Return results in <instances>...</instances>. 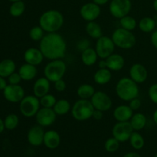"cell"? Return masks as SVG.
<instances>
[{"mask_svg":"<svg viewBox=\"0 0 157 157\" xmlns=\"http://www.w3.org/2000/svg\"><path fill=\"white\" fill-rule=\"evenodd\" d=\"M39 48L44 58L50 61L62 59L67 52V43L58 32L47 33L39 41Z\"/></svg>","mask_w":157,"mask_h":157,"instance_id":"obj_1","label":"cell"},{"mask_svg":"<svg viewBox=\"0 0 157 157\" xmlns=\"http://www.w3.org/2000/svg\"><path fill=\"white\" fill-rule=\"evenodd\" d=\"M64 21L62 14L55 9H50L43 12L38 20L39 25L47 33L58 32L64 25Z\"/></svg>","mask_w":157,"mask_h":157,"instance_id":"obj_2","label":"cell"},{"mask_svg":"<svg viewBox=\"0 0 157 157\" xmlns=\"http://www.w3.org/2000/svg\"><path fill=\"white\" fill-rule=\"evenodd\" d=\"M115 91L120 99L124 101H130L133 98H138L140 89L138 84L130 77H124L117 83Z\"/></svg>","mask_w":157,"mask_h":157,"instance_id":"obj_3","label":"cell"},{"mask_svg":"<svg viewBox=\"0 0 157 157\" xmlns=\"http://www.w3.org/2000/svg\"><path fill=\"white\" fill-rule=\"evenodd\" d=\"M111 38L116 47L121 49H131L136 44V39L133 33L123 28H118L111 35Z\"/></svg>","mask_w":157,"mask_h":157,"instance_id":"obj_4","label":"cell"},{"mask_svg":"<svg viewBox=\"0 0 157 157\" xmlns=\"http://www.w3.org/2000/svg\"><path fill=\"white\" fill-rule=\"evenodd\" d=\"M94 110L90 100L79 99L71 107V115L78 121H85L92 117Z\"/></svg>","mask_w":157,"mask_h":157,"instance_id":"obj_5","label":"cell"},{"mask_svg":"<svg viewBox=\"0 0 157 157\" xmlns=\"http://www.w3.org/2000/svg\"><path fill=\"white\" fill-rule=\"evenodd\" d=\"M67 71V64L61 59L52 60L44 68V75L51 82H55L63 77Z\"/></svg>","mask_w":157,"mask_h":157,"instance_id":"obj_6","label":"cell"},{"mask_svg":"<svg viewBox=\"0 0 157 157\" xmlns=\"http://www.w3.org/2000/svg\"><path fill=\"white\" fill-rule=\"evenodd\" d=\"M39 98L35 95H27L19 103L20 113L27 118L35 117L41 108Z\"/></svg>","mask_w":157,"mask_h":157,"instance_id":"obj_7","label":"cell"},{"mask_svg":"<svg viewBox=\"0 0 157 157\" xmlns=\"http://www.w3.org/2000/svg\"><path fill=\"white\" fill-rule=\"evenodd\" d=\"M116 45L113 43L111 37L103 35L97 39L95 44V51L98 55V58L101 59H106L110 55L114 53Z\"/></svg>","mask_w":157,"mask_h":157,"instance_id":"obj_8","label":"cell"},{"mask_svg":"<svg viewBox=\"0 0 157 157\" xmlns=\"http://www.w3.org/2000/svg\"><path fill=\"white\" fill-rule=\"evenodd\" d=\"M132 8L130 0H111L109 6L110 13L113 18L121 19L128 15Z\"/></svg>","mask_w":157,"mask_h":157,"instance_id":"obj_9","label":"cell"},{"mask_svg":"<svg viewBox=\"0 0 157 157\" xmlns=\"http://www.w3.org/2000/svg\"><path fill=\"white\" fill-rule=\"evenodd\" d=\"M133 131L134 130L129 121L117 122L112 129V134L120 143H124L130 140Z\"/></svg>","mask_w":157,"mask_h":157,"instance_id":"obj_10","label":"cell"},{"mask_svg":"<svg viewBox=\"0 0 157 157\" xmlns=\"http://www.w3.org/2000/svg\"><path fill=\"white\" fill-rule=\"evenodd\" d=\"M94 108L103 112L108 111L113 105L111 98L107 94L103 91H96L90 98Z\"/></svg>","mask_w":157,"mask_h":157,"instance_id":"obj_11","label":"cell"},{"mask_svg":"<svg viewBox=\"0 0 157 157\" xmlns=\"http://www.w3.org/2000/svg\"><path fill=\"white\" fill-rule=\"evenodd\" d=\"M3 95L7 101L10 103H20L24 98L25 90L19 84H8L3 90Z\"/></svg>","mask_w":157,"mask_h":157,"instance_id":"obj_12","label":"cell"},{"mask_svg":"<svg viewBox=\"0 0 157 157\" xmlns=\"http://www.w3.org/2000/svg\"><path fill=\"white\" fill-rule=\"evenodd\" d=\"M56 117L57 114L53 108L41 107L35 115V120L37 124L42 127H46L52 126L55 122Z\"/></svg>","mask_w":157,"mask_h":157,"instance_id":"obj_13","label":"cell"},{"mask_svg":"<svg viewBox=\"0 0 157 157\" xmlns=\"http://www.w3.org/2000/svg\"><path fill=\"white\" fill-rule=\"evenodd\" d=\"M101 12V6L97 5L94 2H87L83 5L80 9L81 17L86 21H92L98 19Z\"/></svg>","mask_w":157,"mask_h":157,"instance_id":"obj_14","label":"cell"},{"mask_svg":"<svg viewBox=\"0 0 157 157\" xmlns=\"http://www.w3.org/2000/svg\"><path fill=\"white\" fill-rule=\"evenodd\" d=\"M45 132L43 130V127L40 125L33 126L29 130L27 133V140L31 145L34 147H39L43 144L44 136Z\"/></svg>","mask_w":157,"mask_h":157,"instance_id":"obj_15","label":"cell"},{"mask_svg":"<svg viewBox=\"0 0 157 157\" xmlns=\"http://www.w3.org/2000/svg\"><path fill=\"white\" fill-rule=\"evenodd\" d=\"M130 78L136 84H142L147 80L148 71L145 66L140 63L133 64L130 68Z\"/></svg>","mask_w":157,"mask_h":157,"instance_id":"obj_16","label":"cell"},{"mask_svg":"<svg viewBox=\"0 0 157 157\" xmlns=\"http://www.w3.org/2000/svg\"><path fill=\"white\" fill-rule=\"evenodd\" d=\"M23 58H24L25 63L32 64V65H35L37 67L42 63L44 57L39 48H36L32 47L25 50Z\"/></svg>","mask_w":157,"mask_h":157,"instance_id":"obj_17","label":"cell"},{"mask_svg":"<svg viewBox=\"0 0 157 157\" xmlns=\"http://www.w3.org/2000/svg\"><path fill=\"white\" fill-rule=\"evenodd\" d=\"M51 88V81H48L45 77H41L35 81L33 85V94L37 98L41 97L49 93Z\"/></svg>","mask_w":157,"mask_h":157,"instance_id":"obj_18","label":"cell"},{"mask_svg":"<svg viewBox=\"0 0 157 157\" xmlns=\"http://www.w3.org/2000/svg\"><path fill=\"white\" fill-rule=\"evenodd\" d=\"M133 110L129 105H120L113 110V117L117 122L130 121L133 114Z\"/></svg>","mask_w":157,"mask_h":157,"instance_id":"obj_19","label":"cell"},{"mask_svg":"<svg viewBox=\"0 0 157 157\" xmlns=\"http://www.w3.org/2000/svg\"><path fill=\"white\" fill-rule=\"evenodd\" d=\"M107 68L111 71H118L124 68L125 65V59L120 54L113 53L106 58Z\"/></svg>","mask_w":157,"mask_h":157,"instance_id":"obj_20","label":"cell"},{"mask_svg":"<svg viewBox=\"0 0 157 157\" xmlns=\"http://www.w3.org/2000/svg\"><path fill=\"white\" fill-rule=\"evenodd\" d=\"M43 144L47 148L54 150L58 147L61 144V136L57 131L54 130H48L44 133Z\"/></svg>","mask_w":157,"mask_h":157,"instance_id":"obj_21","label":"cell"},{"mask_svg":"<svg viewBox=\"0 0 157 157\" xmlns=\"http://www.w3.org/2000/svg\"><path fill=\"white\" fill-rule=\"evenodd\" d=\"M18 72L23 81H29L36 78L38 75V69L36 66L25 63L19 67Z\"/></svg>","mask_w":157,"mask_h":157,"instance_id":"obj_22","label":"cell"},{"mask_svg":"<svg viewBox=\"0 0 157 157\" xmlns=\"http://www.w3.org/2000/svg\"><path fill=\"white\" fill-rule=\"evenodd\" d=\"M112 78L111 71L108 68H99L94 75V81L99 85L108 84Z\"/></svg>","mask_w":157,"mask_h":157,"instance_id":"obj_23","label":"cell"},{"mask_svg":"<svg viewBox=\"0 0 157 157\" xmlns=\"http://www.w3.org/2000/svg\"><path fill=\"white\" fill-rule=\"evenodd\" d=\"M98 55L95 49L90 47L81 52V61L87 67L94 65L98 61Z\"/></svg>","mask_w":157,"mask_h":157,"instance_id":"obj_24","label":"cell"},{"mask_svg":"<svg viewBox=\"0 0 157 157\" xmlns=\"http://www.w3.org/2000/svg\"><path fill=\"white\" fill-rule=\"evenodd\" d=\"M129 122L134 131H140L143 130L147 125V117L142 113H133Z\"/></svg>","mask_w":157,"mask_h":157,"instance_id":"obj_25","label":"cell"},{"mask_svg":"<svg viewBox=\"0 0 157 157\" xmlns=\"http://www.w3.org/2000/svg\"><path fill=\"white\" fill-rule=\"evenodd\" d=\"M16 65L13 60L4 59L0 61V76L8 78L9 75L15 71Z\"/></svg>","mask_w":157,"mask_h":157,"instance_id":"obj_26","label":"cell"},{"mask_svg":"<svg viewBox=\"0 0 157 157\" xmlns=\"http://www.w3.org/2000/svg\"><path fill=\"white\" fill-rule=\"evenodd\" d=\"M85 30L87 35L94 39H98L103 36L102 28L95 21H88L86 25Z\"/></svg>","mask_w":157,"mask_h":157,"instance_id":"obj_27","label":"cell"},{"mask_svg":"<svg viewBox=\"0 0 157 157\" xmlns=\"http://www.w3.org/2000/svg\"><path fill=\"white\" fill-rule=\"evenodd\" d=\"M140 30L145 33H150L155 31L156 27V20L151 17H144L137 23Z\"/></svg>","mask_w":157,"mask_h":157,"instance_id":"obj_28","label":"cell"},{"mask_svg":"<svg viewBox=\"0 0 157 157\" xmlns=\"http://www.w3.org/2000/svg\"><path fill=\"white\" fill-rule=\"evenodd\" d=\"M53 110L57 116H64L71 111V106L68 101L65 99H61L56 101L55 106L53 107Z\"/></svg>","mask_w":157,"mask_h":157,"instance_id":"obj_29","label":"cell"},{"mask_svg":"<svg viewBox=\"0 0 157 157\" xmlns=\"http://www.w3.org/2000/svg\"><path fill=\"white\" fill-rule=\"evenodd\" d=\"M95 92L94 87L89 84H81L77 89V94L80 99L90 100Z\"/></svg>","mask_w":157,"mask_h":157,"instance_id":"obj_30","label":"cell"},{"mask_svg":"<svg viewBox=\"0 0 157 157\" xmlns=\"http://www.w3.org/2000/svg\"><path fill=\"white\" fill-rule=\"evenodd\" d=\"M25 10V5L22 0L14 2L9 7V14L12 17L18 18L23 15Z\"/></svg>","mask_w":157,"mask_h":157,"instance_id":"obj_31","label":"cell"},{"mask_svg":"<svg viewBox=\"0 0 157 157\" xmlns=\"http://www.w3.org/2000/svg\"><path fill=\"white\" fill-rule=\"evenodd\" d=\"M120 20V24H121V28L133 32L137 26V22L136 20L133 17L130 15H126V16L121 18Z\"/></svg>","mask_w":157,"mask_h":157,"instance_id":"obj_32","label":"cell"},{"mask_svg":"<svg viewBox=\"0 0 157 157\" xmlns=\"http://www.w3.org/2000/svg\"><path fill=\"white\" fill-rule=\"evenodd\" d=\"M18 124H19V118L15 113H9L4 119V125L6 130H15Z\"/></svg>","mask_w":157,"mask_h":157,"instance_id":"obj_33","label":"cell"},{"mask_svg":"<svg viewBox=\"0 0 157 157\" xmlns=\"http://www.w3.org/2000/svg\"><path fill=\"white\" fill-rule=\"evenodd\" d=\"M129 140H130L132 147L134 148L135 150H141L145 144L144 137L140 133H138V131H133Z\"/></svg>","mask_w":157,"mask_h":157,"instance_id":"obj_34","label":"cell"},{"mask_svg":"<svg viewBox=\"0 0 157 157\" xmlns=\"http://www.w3.org/2000/svg\"><path fill=\"white\" fill-rule=\"evenodd\" d=\"M44 31L40 25H35L29 31V37L34 41H40L44 36Z\"/></svg>","mask_w":157,"mask_h":157,"instance_id":"obj_35","label":"cell"},{"mask_svg":"<svg viewBox=\"0 0 157 157\" xmlns=\"http://www.w3.org/2000/svg\"><path fill=\"white\" fill-rule=\"evenodd\" d=\"M39 100L41 107H46V108H53L57 101L55 97L53 94H51L49 93L45 94L44 96L41 97V98H39Z\"/></svg>","mask_w":157,"mask_h":157,"instance_id":"obj_36","label":"cell"},{"mask_svg":"<svg viewBox=\"0 0 157 157\" xmlns=\"http://www.w3.org/2000/svg\"><path fill=\"white\" fill-rule=\"evenodd\" d=\"M104 147H105L106 150L107 152H109V153H114V152H116L119 149L120 142L116 138L113 136V137H110L107 140Z\"/></svg>","mask_w":157,"mask_h":157,"instance_id":"obj_37","label":"cell"},{"mask_svg":"<svg viewBox=\"0 0 157 157\" xmlns=\"http://www.w3.org/2000/svg\"><path fill=\"white\" fill-rule=\"evenodd\" d=\"M148 96L153 104H157V83L150 86L148 90Z\"/></svg>","mask_w":157,"mask_h":157,"instance_id":"obj_38","label":"cell"},{"mask_svg":"<svg viewBox=\"0 0 157 157\" xmlns=\"http://www.w3.org/2000/svg\"><path fill=\"white\" fill-rule=\"evenodd\" d=\"M21 78L18 72H14L8 77V82L9 84H19L21 82Z\"/></svg>","mask_w":157,"mask_h":157,"instance_id":"obj_39","label":"cell"},{"mask_svg":"<svg viewBox=\"0 0 157 157\" xmlns=\"http://www.w3.org/2000/svg\"><path fill=\"white\" fill-rule=\"evenodd\" d=\"M90 47V42L88 39H87V38H83V39L80 40L78 42V44H77V48H78V50L81 51V52Z\"/></svg>","mask_w":157,"mask_h":157,"instance_id":"obj_40","label":"cell"},{"mask_svg":"<svg viewBox=\"0 0 157 157\" xmlns=\"http://www.w3.org/2000/svg\"><path fill=\"white\" fill-rule=\"evenodd\" d=\"M54 87L56 91L58 92H64L65 90L66 87H67V84H66L65 81L63 79H60L58 81L54 82Z\"/></svg>","mask_w":157,"mask_h":157,"instance_id":"obj_41","label":"cell"},{"mask_svg":"<svg viewBox=\"0 0 157 157\" xmlns=\"http://www.w3.org/2000/svg\"><path fill=\"white\" fill-rule=\"evenodd\" d=\"M129 107L133 110V111H136L139 110L141 107V101L138 98H133L131 101H129Z\"/></svg>","mask_w":157,"mask_h":157,"instance_id":"obj_42","label":"cell"},{"mask_svg":"<svg viewBox=\"0 0 157 157\" xmlns=\"http://www.w3.org/2000/svg\"><path fill=\"white\" fill-rule=\"evenodd\" d=\"M104 112L101 111V110L94 109V110L93 112V115H92V117L94 120H96V121H101L104 117Z\"/></svg>","mask_w":157,"mask_h":157,"instance_id":"obj_43","label":"cell"},{"mask_svg":"<svg viewBox=\"0 0 157 157\" xmlns=\"http://www.w3.org/2000/svg\"><path fill=\"white\" fill-rule=\"evenodd\" d=\"M150 40H151V43L152 44H153V47L156 49H157V30L153 31V32H152Z\"/></svg>","mask_w":157,"mask_h":157,"instance_id":"obj_44","label":"cell"},{"mask_svg":"<svg viewBox=\"0 0 157 157\" xmlns=\"http://www.w3.org/2000/svg\"><path fill=\"white\" fill-rule=\"evenodd\" d=\"M8 85L7 81H6L5 78L0 76V90H3Z\"/></svg>","mask_w":157,"mask_h":157,"instance_id":"obj_45","label":"cell"},{"mask_svg":"<svg viewBox=\"0 0 157 157\" xmlns=\"http://www.w3.org/2000/svg\"><path fill=\"white\" fill-rule=\"evenodd\" d=\"M98 67H99V68H107V64L106 59H101L98 62Z\"/></svg>","mask_w":157,"mask_h":157,"instance_id":"obj_46","label":"cell"},{"mask_svg":"<svg viewBox=\"0 0 157 157\" xmlns=\"http://www.w3.org/2000/svg\"><path fill=\"white\" fill-rule=\"evenodd\" d=\"M110 0H93V2L94 3H96L97 5H98L99 6H104V5L107 4L109 2Z\"/></svg>","mask_w":157,"mask_h":157,"instance_id":"obj_47","label":"cell"},{"mask_svg":"<svg viewBox=\"0 0 157 157\" xmlns=\"http://www.w3.org/2000/svg\"><path fill=\"white\" fill-rule=\"evenodd\" d=\"M124 157H141L140 155L137 153H134V152H130V153H127L124 155Z\"/></svg>","mask_w":157,"mask_h":157,"instance_id":"obj_48","label":"cell"},{"mask_svg":"<svg viewBox=\"0 0 157 157\" xmlns=\"http://www.w3.org/2000/svg\"><path fill=\"white\" fill-rule=\"evenodd\" d=\"M5 125H4V121H2V120L0 118V133H2L3 131H4L5 130Z\"/></svg>","mask_w":157,"mask_h":157,"instance_id":"obj_49","label":"cell"},{"mask_svg":"<svg viewBox=\"0 0 157 157\" xmlns=\"http://www.w3.org/2000/svg\"><path fill=\"white\" fill-rule=\"evenodd\" d=\"M153 120L154 121L155 124L157 125V109L153 112Z\"/></svg>","mask_w":157,"mask_h":157,"instance_id":"obj_50","label":"cell"},{"mask_svg":"<svg viewBox=\"0 0 157 157\" xmlns=\"http://www.w3.org/2000/svg\"><path fill=\"white\" fill-rule=\"evenodd\" d=\"M153 9H154V10L157 12V0H154V1H153Z\"/></svg>","mask_w":157,"mask_h":157,"instance_id":"obj_51","label":"cell"},{"mask_svg":"<svg viewBox=\"0 0 157 157\" xmlns=\"http://www.w3.org/2000/svg\"><path fill=\"white\" fill-rule=\"evenodd\" d=\"M8 1H10L12 2H17V1H20V0H8Z\"/></svg>","mask_w":157,"mask_h":157,"instance_id":"obj_52","label":"cell"},{"mask_svg":"<svg viewBox=\"0 0 157 157\" xmlns=\"http://www.w3.org/2000/svg\"><path fill=\"white\" fill-rule=\"evenodd\" d=\"M156 28H157V18H156Z\"/></svg>","mask_w":157,"mask_h":157,"instance_id":"obj_53","label":"cell"},{"mask_svg":"<svg viewBox=\"0 0 157 157\" xmlns=\"http://www.w3.org/2000/svg\"><path fill=\"white\" fill-rule=\"evenodd\" d=\"M154 157H157V153H156V155H155V156H154Z\"/></svg>","mask_w":157,"mask_h":157,"instance_id":"obj_54","label":"cell"},{"mask_svg":"<svg viewBox=\"0 0 157 157\" xmlns=\"http://www.w3.org/2000/svg\"><path fill=\"white\" fill-rule=\"evenodd\" d=\"M0 104H1V101H0Z\"/></svg>","mask_w":157,"mask_h":157,"instance_id":"obj_55","label":"cell"}]
</instances>
